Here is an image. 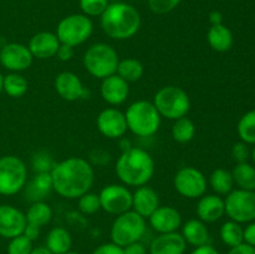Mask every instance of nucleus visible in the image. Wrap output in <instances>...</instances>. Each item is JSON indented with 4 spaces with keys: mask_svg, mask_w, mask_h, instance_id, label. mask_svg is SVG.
<instances>
[{
    "mask_svg": "<svg viewBox=\"0 0 255 254\" xmlns=\"http://www.w3.org/2000/svg\"><path fill=\"white\" fill-rule=\"evenodd\" d=\"M50 173L52 189L67 199H77L90 192L95 179L94 167L81 157H69L55 163Z\"/></svg>",
    "mask_w": 255,
    "mask_h": 254,
    "instance_id": "f257e3e1",
    "label": "nucleus"
},
{
    "mask_svg": "<svg viewBox=\"0 0 255 254\" xmlns=\"http://www.w3.org/2000/svg\"><path fill=\"white\" fill-rule=\"evenodd\" d=\"M154 161L151 154L138 147H131L117 158L115 172L120 181L127 187L148 184L154 174Z\"/></svg>",
    "mask_w": 255,
    "mask_h": 254,
    "instance_id": "f03ea898",
    "label": "nucleus"
},
{
    "mask_svg": "<svg viewBox=\"0 0 255 254\" xmlns=\"http://www.w3.org/2000/svg\"><path fill=\"white\" fill-rule=\"evenodd\" d=\"M101 27L105 34L114 40H128L141 27V15L131 4L119 1L109 4L101 15Z\"/></svg>",
    "mask_w": 255,
    "mask_h": 254,
    "instance_id": "7ed1b4c3",
    "label": "nucleus"
},
{
    "mask_svg": "<svg viewBox=\"0 0 255 254\" xmlns=\"http://www.w3.org/2000/svg\"><path fill=\"white\" fill-rule=\"evenodd\" d=\"M127 128L137 137H151L159 129L161 115L154 107L153 102L146 100L134 101L125 112Z\"/></svg>",
    "mask_w": 255,
    "mask_h": 254,
    "instance_id": "20e7f679",
    "label": "nucleus"
},
{
    "mask_svg": "<svg viewBox=\"0 0 255 254\" xmlns=\"http://www.w3.org/2000/svg\"><path fill=\"white\" fill-rule=\"evenodd\" d=\"M119 62L120 57L117 51L106 42L92 44L82 57V64L86 71L100 80L116 74Z\"/></svg>",
    "mask_w": 255,
    "mask_h": 254,
    "instance_id": "39448f33",
    "label": "nucleus"
},
{
    "mask_svg": "<svg viewBox=\"0 0 255 254\" xmlns=\"http://www.w3.org/2000/svg\"><path fill=\"white\" fill-rule=\"evenodd\" d=\"M153 105L161 117L171 121L186 117L191 110V100L182 87L168 85L156 92Z\"/></svg>",
    "mask_w": 255,
    "mask_h": 254,
    "instance_id": "423d86ee",
    "label": "nucleus"
},
{
    "mask_svg": "<svg viewBox=\"0 0 255 254\" xmlns=\"http://www.w3.org/2000/svg\"><path fill=\"white\" fill-rule=\"evenodd\" d=\"M146 219L138 213L131 211L116 216L110 231L112 243L126 247L134 242L141 241L146 233Z\"/></svg>",
    "mask_w": 255,
    "mask_h": 254,
    "instance_id": "0eeeda50",
    "label": "nucleus"
},
{
    "mask_svg": "<svg viewBox=\"0 0 255 254\" xmlns=\"http://www.w3.org/2000/svg\"><path fill=\"white\" fill-rule=\"evenodd\" d=\"M27 182V167L20 157H0V196H14L24 189Z\"/></svg>",
    "mask_w": 255,
    "mask_h": 254,
    "instance_id": "6e6552de",
    "label": "nucleus"
},
{
    "mask_svg": "<svg viewBox=\"0 0 255 254\" xmlns=\"http://www.w3.org/2000/svg\"><path fill=\"white\" fill-rule=\"evenodd\" d=\"M94 31L91 17L81 14H71L60 20L56 26V36L60 44L79 46L90 39Z\"/></svg>",
    "mask_w": 255,
    "mask_h": 254,
    "instance_id": "1a4fd4ad",
    "label": "nucleus"
},
{
    "mask_svg": "<svg viewBox=\"0 0 255 254\" xmlns=\"http://www.w3.org/2000/svg\"><path fill=\"white\" fill-rule=\"evenodd\" d=\"M226 214L237 223L255 221V191L233 189L224 199Z\"/></svg>",
    "mask_w": 255,
    "mask_h": 254,
    "instance_id": "9d476101",
    "label": "nucleus"
},
{
    "mask_svg": "<svg viewBox=\"0 0 255 254\" xmlns=\"http://www.w3.org/2000/svg\"><path fill=\"white\" fill-rule=\"evenodd\" d=\"M173 186L177 193L188 199H198L207 192L206 176L196 167L186 166L177 171L173 178Z\"/></svg>",
    "mask_w": 255,
    "mask_h": 254,
    "instance_id": "9b49d317",
    "label": "nucleus"
},
{
    "mask_svg": "<svg viewBox=\"0 0 255 254\" xmlns=\"http://www.w3.org/2000/svg\"><path fill=\"white\" fill-rule=\"evenodd\" d=\"M99 197L102 211L112 216H120L132 209V192L125 184L105 186Z\"/></svg>",
    "mask_w": 255,
    "mask_h": 254,
    "instance_id": "f8f14e48",
    "label": "nucleus"
},
{
    "mask_svg": "<svg viewBox=\"0 0 255 254\" xmlns=\"http://www.w3.org/2000/svg\"><path fill=\"white\" fill-rule=\"evenodd\" d=\"M34 57L27 45L9 42L0 49V64L10 72H22L32 65Z\"/></svg>",
    "mask_w": 255,
    "mask_h": 254,
    "instance_id": "ddd939ff",
    "label": "nucleus"
},
{
    "mask_svg": "<svg viewBox=\"0 0 255 254\" xmlns=\"http://www.w3.org/2000/svg\"><path fill=\"white\" fill-rule=\"evenodd\" d=\"M96 126L100 133L110 139L121 138L127 132V122L125 114L115 107H107L99 114Z\"/></svg>",
    "mask_w": 255,
    "mask_h": 254,
    "instance_id": "4468645a",
    "label": "nucleus"
},
{
    "mask_svg": "<svg viewBox=\"0 0 255 254\" xmlns=\"http://www.w3.org/2000/svg\"><path fill=\"white\" fill-rule=\"evenodd\" d=\"M54 87L57 95L65 101H79L89 96V90L84 86L81 79L71 71L60 72L55 77Z\"/></svg>",
    "mask_w": 255,
    "mask_h": 254,
    "instance_id": "2eb2a0df",
    "label": "nucleus"
},
{
    "mask_svg": "<svg viewBox=\"0 0 255 254\" xmlns=\"http://www.w3.org/2000/svg\"><path fill=\"white\" fill-rule=\"evenodd\" d=\"M26 217L24 212L10 204L0 206V237L11 239L20 236L26 226Z\"/></svg>",
    "mask_w": 255,
    "mask_h": 254,
    "instance_id": "dca6fc26",
    "label": "nucleus"
},
{
    "mask_svg": "<svg viewBox=\"0 0 255 254\" xmlns=\"http://www.w3.org/2000/svg\"><path fill=\"white\" fill-rule=\"evenodd\" d=\"M149 226L158 234L178 232L182 227V216L179 211L171 206H159L148 217Z\"/></svg>",
    "mask_w": 255,
    "mask_h": 254,
    "instance_id": "f3484780",
    "label": "nucleus"
},
{
    "mask_svg": "<svg viewBox=\"0 0 255 254\" xmlns=\"http://www.w3.org/2000/svg\"><path fill=\"white\" fill-rule=\"evenodd\" d=\"M100 94L105 102L111 106H119L128 99L129 85L119 75L114 74L102 80Z\"/></svg>",
    "mask_w": 255,
    "mask_h": 254,
    "instance_id": "a211bd4d",
    "label": "nucleus"
},
{
    "mask_svg": "<svg viewBox=\"0 0 255 254\" xmlns=\"http://www.w3.org/2000/svg\"><path fill=\"white\" fill-rule=\"evenodd\" d=\"M27 47L34 59L46 60L56 56V52L60 47V41L55 32L40 31L30 37Z\"/></svg>",
    "mask_w": 255,
    "mask_h": 254,
    "instance_id": "6ab92c4d",
    "label": "nucleus"
},
{
    "mask_svg": "<svg viewBox=\"0 0 255 254\" xmlns=\"http://www.w3.org/2000/svg\"><path fill=\"white\" fill-rule=\"evenodd\" d=\"M197 217L204 223H214L226 214L224 199L218 194H204L198 198Z\"/></svg>",
    "mask_w": 255,
    "mask_h": 254,
    "instance_id": "aec40b11",
    "label": "nucleus"
},
{
    "mask_svg": "<svg viewBox=\"0 0 255 254\" xmlns=\"http://www.w3.org/2000/svg\"><path fill=\"white\" fill-rule=\"evenodd\" d=\"M159 207L158 193L149 186L137 187L136 191L132 193V211L138 213L144 219Z\"/></svg>",
    "mask_w": 255,
    "mask_h": 254,
    "instance_id": "412c9836",
    "label": "nucleus"
},
{
    "mask_svg": "<svg viewBox=\"0 0 255 254\" xmlns=\"http://www.w3.org/2000/svg\"><path fill=\"white\" fill-rule=\"evenodd\" d=\"M187 249V243L181 233L158 234L149 244V254H184Z\"/></svg>",
    "mask_w": 255,
    "mask_h": 254,
    "instance_id": "4be33fe9",
    "label": "nucleus"
},
{
    "mask_svg": "<svg viewBox=\"0 0 255 254\" xmlns=\"http://www.w3.org/2000/svg\"><path fill=\"white\" fill-rule=\"evenodd\" d=\"M25 198L30 202H42L52 189L51 173H35L34 178L30 182H26L24 187Z\"/></svg>",
    "mask_w": 255,
    "mask_h": 254,
    "instance_id": "5701e85b",
    "label": "nucleus"
},
{
    "mask_svg": "<svg viewBox=\"0 0 255 254\" xmlns=\"http://www.w3.org/2000/svg\"><path fill=\"white\" fill-rule=\"evenodd\" d=\"M182 237L189 246L196 247L209 244V231L207 228V223L202 222L198 218H192L182 224Z\"/></svg>",
    "mask_w": 255,
    "mask_h": 254,
    "instance_id": "b1692460",
    "label": "nucleus"
},
{
    "mask_svg": "<svg viewBox=\"0 0 255 254\" xmlns=\"http://www.w3.org/2000/svg\"><path fill=\"white\" fill-rule=\"evenodd\" d=\"M208 45L217 52H227L233 46V32L226 25H211L207 32Z\"/></svg>",
    "mask_w": 255,
    "mask_h": 254,
    "instance_id": "393cba45",
    "label": "nucleus"
},
{
    "mask_svg": "<svg viewBox=\"0 0 255 254\" xmlns=\"http://www.w3.org/2000/svg\"><path fill=\"white\" fill-rule=\"evenodd\" d=\"M46 247L54 254L67 253V252L71 251L72 247L71 234L64 227H54L47 233Z\"/></svg>",
    "mask_w": 255,
    "mask_h": 254,
    "instance_id": "a878e982",
    "label": "nucleus"
},
{
    "mask_svg": "<svg viewBox=\"0 0 255 254\" xmlns=\"http://www.w3.org/2000/svg\"><path fill=\"white\" fill-rule=\"evenodd\" d=\"M29 82L20 72H9L2 77V91L12 99L22 97L27 92Z\"/></svg>",
    "mask_w": 255,
    "mask_h": 254,
    "instance_id": "bb28decb",
    "label": "nucleus"
},
{
    "mask_svg": "<svg viewBox=\"0 0 255 254\" xmlns=\"http://www.w3.org/2000/svg\"><path fill=\"white\" fill-rule=\"evenodd\" d=\"M234 184L238 186L239 189L246 191H255V167L249 164L248 162L237 163L232 171Z\"/></svg>",
    "mask_w": 255,
    "mask_h": 254,
    "instance_id": "cd10ccee",
    "label": "nucleus"
},
{
    "mask_svg": "<svg viewBox=\"0 0 255 254\" xmlns=\"http://www.w3.org/2000/svg\"><path fill=\"white\" fill-rule=\"evenodd\" d=\"M209 186L218 196H227L233 191L234 181L232 172L224 168H217L209 176Z\"/></svg>",
    "mask_w": 255,
    "mask_h": 254,
    "instance_id": "c85d7f7f",
    "label": "nucleus"
},
{
    "mask_svg": "<svg viewBox=\"0 0 255 254\" xmlns=\"http://www.w3.org/2000/svg\"><path fill=\"white\" fill-rule=\"evenodd\" d=\"M116 74L129 84V82H136L142 79L144 74V67L142 62L137 59L127 57V59L120 60Z\"/></svg>",
    "mask_w": 255,
    "mask_h": 254,
    "instance_id": "c756f323",
    "label": "nucleus"
},
{
    "mask_svg": "<svg viewBox=\"0 0 255 254\" xmlns=\"http://www.w3.org/2000/svg\"><path fill=\"white\" fill-rule=\"evenodd\" d=\"M27 223L35 224L37 227H44L49 224L52 219V209L47 203L42 202H34L29 207L25 213Z\"/></svg>",
    "mask_w": 255,
    "mask_h": 254,
    "instance_id": "7c9ffc66",
    "label": "nucleus"
},
{
    "mask_svg": "<svg viewBox=\"0 0 255 254\" xmlns=\"http://www.w3.org/2000/svg\"><path fill=\"white\" fill-rule=\"evenodd\" d=\"M172 137L178 143H188L196 136V125L188 117H182L174 121L172 126Z\"/></svg>",
    "mask_w": 255,
    "mask_h": 254,
    "instance_id": "2f4dec72",
    "label": "nucleus"
},
{
    "mask_svg": "<svg viewBox=\"0 0 255 254\" xmlns=\"http://www.w3.org/2000/svg\"><path fill=\"white\" fill-rule=\"evenodd\" d=\"M222 242L229 248L239 246L244 243V228H242L241 223H237L234 221H228L223 223L219 231Z\"/></svg>",
    "mask_w": 255,
    "mask_h": 254,
    "instance_id": "473e14b6",
    "label": "nucleus"
},
{
    "mask_svg": "<svg viewBox=\"0 0 255 254\" xmlns=\"http://www.w3.org/2000/svg\"><path fill=\"white\" fill-rule=\"evenodd\" d=\"M237 132L242 142L247 144H255V110L247 112L237 125Z\"/></svg>",
    "mask_w": 255,
    "mask_h": 254,
    "instance_id": "72a5a7b5",
    "label": "nucleus"
},
{
    "mask_svg": "<svg viewBox=\"0 0 255 254\" xmlns=\"http://www.w3.org/2000/svg\"><path fill=\"white\" fill-rule=\"evenodd\" d=\"M77 207L79 211L85 216H92V214L97 213L101 211V204H100V197L97 193H92V192H87V193L82 194L80 198H77Z\"/></svg>",
    "mask_w": 255,
    "mask_h": 254,
    "instance_id": "f704fd0d",
    "label": "nucleus"
},
{
    "mask_svg": "<svg viewBox=\"0 0 255 254\" xmlns=\"http://www.w3.org/2000/svg\"><path fill=\"white\" fill-rule=\"evenodd\" d=\"M80 9L82 14L89 17L101 16L109 6V0H80Z\"/></svg>",
    "mask_w": 255,
    "mask_h": 254,
    "instance_id": "c9c22d12",
    "label": "nucleus"
},
{
    "mask_svg": "<svg viewBox=\"0 0 255 254\" xmlns=\"http://www.w3.org/2000/svg\"><path fill=\"white\" fill-rule=\"evenodd\" d=\"M31 166L35 173H47L51 172L55 166V162L52 157L50 156L47 152L40 151L32 156L31 158Z\"/></svg>",
    "mask_w": 255,
    "mask_h": 254,
    "instance_id": "e433bc0d",
    "label": "nucleus"
},
{
    "mask_svg": "<svg viewBox=\"0 0 255 254\" xmlns=\"http://www.w3.org/2000/svg\"><path fill=\"white\" fill-rule=\"evenodd\" d=\"M9 244H7L6 253L7 254H30L32 251V242L29 238L20 234V236L14 237V238L9 239Z\"/></svg>",
    "mask_w": 255,
    "mask_h": 254,
    "instance_id": "4c0bfd02",
    "label": "nucleus"
},
{
    "mask_svg": "<svg viewBox=\"0 0 255 254\" xmlns=\"http://www.w3.org/2000/svg\"><path fill=\"white\" fill-rule=\"evenodd\" d=\"M181 1L182 0H147V5L153 14L164 15L173 11Z\"/></svg>",
    "mask_w": 255,
    "mask_h": 254,
    "instance_id": "58836bf2",
    "label": "nucleus"
},
{
    "mask_svg": "<svg viewBox=\"0 0 255 254\" xmlns=\"http://www.w3.org/2000/svg\"><path fill=\"white\" fill-rule=\"evenodd\" d=\"M249 148L248 144L244 143V142H238L233 146L232 148V156L236 159L237 163H243V162H247L249 158Z\"/></svg>",
    "mask_w": 255,
    "mask_h": 254,
    "instance_id": "ea45409f",
    "label": "nucleus"
},
{
    "mask_svg": "<svg viewBox=\"0 0 255 254\" xmlns=\"http://www.w3.org/2000/svg\"><path fill=\"white\" fill-rule=\"evenodd\" d=\"M92 254H124V248L110 242V243H105L97 247L92 252Z\"/></svg>",
    "mask_w": 255,
    "mask_h": 254,
    "instance_id": "a19ab883",
    "label": "nucleus"
},
{
    "mask_svg": "<svg viewBox=\"0 0 255 254\" xmlns=\"http://www.w3.org/2000/svg\"><path fill=\"white\" fill-rule=\"evenodd\" d=\"M74 47L69 46V45H65V44H60L59 50L56 52V56L59 57V60L61 61H70V60L74 57Z\"/></svg>",
    "mask_w": 255,
    "mask_h": 254,
    "instance_id": "79ce46f5",
    "label": "nucleus"
},
{
    "mask_svg": "<svg viewBox=\"0 0 255 254\" xmlns=\"http://www.w3.org/2000/svg\"><path fill=\"white\" fill-rule=\"evenodd\" d=\"M124 254H147V248L143 243H141V241L134 242L124 247Z\"/></svg>",
    "mask_w": 255,
    "mask_h": 254,
    "instance_id": "37998d69",
    "label": "nucleus"
},
{
    "mask_svg": "<svg viewBox=\"0 0 255 254\" xmlns=\"http://www.w3.org/2000/svg\"><path fill=\"white\" fill-rule=\"evenodd\" d=\"M244 243L255 248V222H251L244 228Z\"/></svg>",
    "mask_w": 255,
    "mask_h": 254,
    "instance_id": "c03bdc74",
    "label": "nucleus"
},
{
    "mask_svg": "<svg viewBox=\"0 0 255 254\" xmlns=\"http://www.w3.org/2000/svg\"><path fill=\"white\" fill-rule=\"evenodd\" d=\"M22 234H24L26 238H29L31 242L36 241L40 236V227L35 226V224H31V223H26Z\"/></svg>",
    "mask_w": 255,
    "mask_h": 254,
    "instance_id": "a18cd8bd",
    "label": "nucleus"
},
{
    "mask_svg": "<svg viewBox=\"0 0 255 254\" xmlns=\"http://www.w3.org/2000/svg\"><path fill=\"white\" fill-rule=\"evenodd\" d=\"M227 254H255V248L247 243H242L239 246L231 248V251Z\"/></svg>",
    "mask_w": 255,
    "mask_h": 254,
    "instance_id": "49530a36",
    "label": "nucleus"
},
{
    "mask_svg": "<svg viewBox=\"0 0 255 254\" xmlns=\"http://www.w3.org/2000/svg\"><path fill=\"white\" fill-rule=\"evenodd\" d=\"M191 254H221L211 244H204V246L196 247V248L192 251Z\"/></svg>",
    "mask_w": 255,
    "mask_h": 254,
    "instance_id": "de8ad7c7",
    "label": "nucleus"
},
{
    "mask_svg": "<svg viewBox=\"0 0 255 254\" xmlns=\"http://www.w3.org/2000/svg\"><path fill=\"white\" fill-rule=\"evenodd\" d=\"M209 22L211 25H219L223 24V14L218 10H213V11L209 12Z\"/></svg>",
    "mask_w": 255,
    "mask_h": 254,
    "instance_id": "09e8293b",
    "label": "nucleus"
},
{
    "mask_svg": "<svg viewBox=\"0 0 255 254\" xmlns=\"http://www.w3.org/2000/svg\"><path fill=\"white\" fill-rule=\"evenodd\" d=\"M30 254H54L50 249H47L46 246H40V247H35L32 248L31 253Z\"/></svg>",
    "mask_w": 255,
    "mask_h": 254,
    "instance_id": "8fccbe9b",
    "label": "nucleus"
},
{
    "mask_svg": "<svg viewBox=\"0 0 255 254\" xmlns=\"http://www.w3.org/2000/svg\"><path fill=\"white\" fill-rule=\"evenodd\" d=\"M2 77H4V76H2V75L0 74V94H1V92H2Z\"/></svg>",
    "mask_w": 255,
    "mask_h": 254,
    "instance_id": "3c124183",
    "label": "nucleus"
},
{
    "mask_svg": "<svg viewBox=\"0 0 255 254\" xmlns=\"http://www.w3.org/2000/svg\"><path fill=\"white\" fill-rule=\"evenodd\" d=\"M252 158H253V162L255 163V144H254L253 151H252Z\"/></svg>",
    "mask_w": 255,
    "mask_h": 254,
    "instance_id": "603ef678",
    "label": "nucleus"
},
{
    "mask_svg": "<svg viewBox=\"0 0 255 254\" xmlns=\"http://www.w3.org/2000/svg\"><path fill=\"white\" fill-rule=\"evenodd\" d=\"M65 254H80V253H77V252H67V253H65Z\"/></svg>",
    "mask_w": 255,
    "mask_h": 254,
    "instance_id": "864d4df0",
    "label": "nucleus"
}]
</instances>
